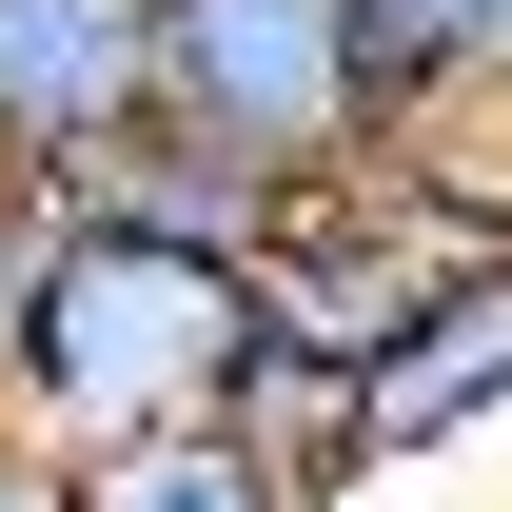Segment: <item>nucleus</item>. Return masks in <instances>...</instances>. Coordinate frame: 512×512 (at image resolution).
<instances>
[{
  "label": "nucleus",
  "instance_id": "nucleus-1",
  "mask_svg": "<svg viewBox=\"0 0 512 512\" xmlns=\"http://www.w3.org/2000/svg\"><path fill=\"white\" fill-rule=\"evenodd\" d=\"M256 256L217 237H158L119 197H60L40 256H20V316H0V414L40 453H119V434H197L237 414L256 375Z\"/></svg>",
  "mask_w": 512,
  "mask_h": 512
},
{
  "label": "nucleus",
  "instance_id": "nucleus-2",
  "mask_svg": "<svg viewBox=\"0 0 512 512\" xmlns=\"http://www.w3.org/2000/svg\"><path fill=\"white\" fill-rule=\"evenodd\" d=\"M138 138H178L256 197H335L375 158L355 0H138Z\"/></svg>",
  "mask_w": 512,
  "mask_h": 512
},
{
  "label": "nucleus",
  "instance_id": "nucleus-3",
  "mask_svg": "<svg viewBox=\"0 0 512 512\" xmlns=\"http://www.w3.org/2000/svg\"><path fill=\"white\" fill-rule=\"evenodd\" d=\"M512 414V237L473 256H414L394 316L335 355V473H414V453H473ZM316 473V493H335Z\"/></svg>",
  "mask_w": 512,
  "mask_h": 512
},
{
  "label": "nucleus",
  "instance_id": "nucleus-4",
  "mask_svg": "<svg viewBox=\"0 0 512 512\" xmlns=\"http://www.w3.org/2000/svg\"><path fill=\"white\" fill-rule=\"evenodd\" d=\"M138 138V0H0V158H119Z\"/></svg>",
  "mask_w": 512,
  "mask_h": 512
},
{
  "label": "nucleus",
  "instance_id": "nucleus-5",
  "mask_svg": "<svg viewBox=\"0 0 512 512\" xmlns=\"http://www.w3.org/2000/svg\"><path fill=\"white\" fill-rule=\"evenodd\" d=\"M355 79L394 119H512V0H355Z\"/></svg>",
  "mask_w": 512,
  "mask_h": 512
},
{
  "label": "nucleus",
  "instance_id": "nucleus-6",
  "mask_svg": "<svg viewBox=\"0 0 512 512\" xmlns=\"http://www.w3.org/2000/svg\"><path fill=\"white\" fill-rule=\"evenodd\" d=\"M79 512H316V473L197 414V434H119V453H79Z\"/></svg>",
  "mask_w": 512,
  "mask_h": 512
},
{
  "label": "nucleus",
  "instance_id": "nucleus-7",
  "mask_svg": "<svg viewBox=\"0 0 512 512\" xmlns=\"http://www.w3.org/2000/svg\"><path fill=\"white\" fill-rule=\"evenodd\" d=\"M40 217H60V178H40V158H0V316H20V256H40Z\"/></svg>",
  "mask_w": 512,
  "mask_h": 512
},
{
  "label": "nucleus",
  "instance_id": "nucleus-8",
  "mask_svg": "<svg viewBox=\"0 0 512 512\" xmlns=\"http://www.w3.org/2000/svg\"><path fill=\"white\" fill-rule=\"evenodd\" d=\"M0 512H79V453H40L20 414H0Z\"/></svg>",
  "mask_w": 512,
  "mask_h": 512
}]
</instances>
